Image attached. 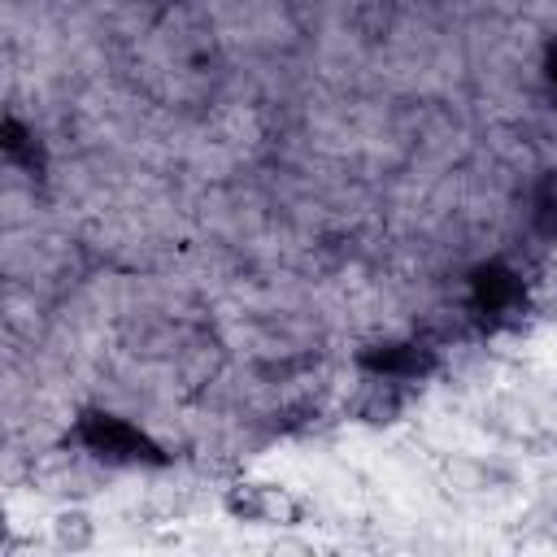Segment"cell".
<instances>
[{"label": "cell", "mask_w": 557, "mask_h": 557, "mask_svg": "<svg viewBox=\"0 0 557 557\" xmlns=\"http://www.w3.org/2000/svg\"><path fill=\"white\" fill-rule=\"evenodd\" d=\"M52 540H57L61 548H87V544H91V522H87L83 513H61V518L52 522Z\"/></svg>", "instance_id": "cell-5"}, {"label": "cell", "mask_w": 557, "mask_h": 557, "mask_svg": "<svg viewBox=\"0 0 557 557\" xmlns=\"http://www.w3.org/2000/svg\"><path fill=\"white\" fill-rule=\"evenodd\" d=\"M231 509L248 522H265V527H292L300 518V500L274 483H239L231 487Z\"/></svg>", "instance_id": "cell-1"}, {"label": "cell", "mask_w": 557, "mask_h": 557, "mask_svg": "<svg viewBox=\"0 0 557 557\" xmlns=\"http://www.w3.org/2000/svg\"><path fill=\"white\" fill-rule=\"evenodd\" d=\"M83 440H87V448L96 457H148L152 453L148 440L135 426H126L117 418H104V413H91L83 422Z\"/></svg>", "instance_id": "cell-2"}, {"label": "cell", "mask_w": 557, "mask_h": 557, "mask_svg": "<svg viewBox=\"0 0 557 557\" xmlns=\"http://www.w3.org/2000/svg\"><path fill=\"white\" fill-rule=\"evenodd\" d=\"M366 366L379 370L383 379H418V374L431 366V357H426L418 344H387L383 352H370Z\"/></svg>", "instance_id": "cell-3"}, {"label": "cell", "mask_w": 557, "mask_h": 557, "mask_svg": "<svg viewBox=\"0 0 557 557\" xmlns=\"http://www.w3.org/2000/svg\"><path fill=\"white\" fill-rule=\"evenodd\" d=\"M474 292H479V305L483 309H492V313H505L518 296H522V283L509 274V270H500V265H492V270H479V278H474Z\"/></svg>", "instance_id": "cell-4"}, {"label": "cell", "mask_w": 557, "mask_h": 557, "mask_svg": "<svg viewBox=\"0 0 557 557\" xmlns=\"http://www.w3.org/2000/svg\"><path fill=\"white\" fill-rule=\"evenodd\" d=\"M548 78H553V91H557V48H553V57H548Z\"/></svg>", "instance_id": "cell-7"}, {"label": "cell", "mask_w": 557, "mask_h": 557, "mask_svg": "<svg viewBox=\"0 0 557 557\" xmlns=\"http://www.w3.org/2000/svg\"><path fill=\"white\" fill-rule=\"evenodd\" d=\"M535 218L548 235H557V174H548L540 183V196H535Z\"/></svg>", "instance_id": "cell-6"}]
</instances>
